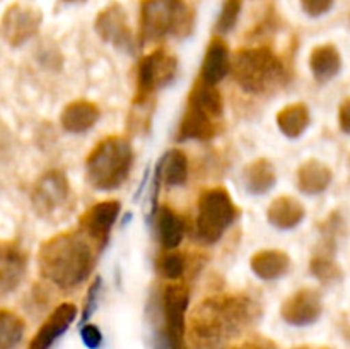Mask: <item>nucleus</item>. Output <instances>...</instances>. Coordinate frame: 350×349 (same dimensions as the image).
Masks as SVG:
<instances>
[{
    "instance_id": "f257e3e1",
    "label": "nucleus",
    "mask_w": 350,
    "mask_h": 349,
    "mask_svg": "<svg viewBox=\"0 0 350 349\" xmlns=\"http://www.w3.org/2000/svg\"><path fill=\"white\" fill-rule=\"evenodd\" d=\"M262 308L248 294H217L198 303L187 331L195 349H222L260 320Z\"/></svg>"
},
{
    "instance_id": "f03ea898",
    "label": "nucleus",
    "mask_w": 350,
    "mask_h": 349,
    "mask_svg": "<svg viewBox=\"0 0 350 349\" xmlns=\"http://www.w3.org/2000/svg\"><path fill=\"white\" fill-rule=\"evenodd\" d=\"M38 267L43 279L58 289L70 291L91 276L94 250L81 231L58 233L40 246Z\"/></svg>"
},
{
    "instance_id": "7ed1b4c3",
    "label": "nucleus",
    "mask_w": 350,
    "mask_h": 349,
    "mask_svg": "<svg viewBox=\"0 0 350 349\" xmlns=\"http://www.w3.org/2000/svg\"><path fill=\"white\" fill-rule=\"evenodd\" d=\"M232 79L248 94H267L287 81L286 64L269 47L243 48L231 60Z\"/></svg>"
},
{
    "instance_id": "20e7f679",
    "label": "nucleus",
    "mask_w": 350,
    "mask_h": 349,
    "mask_svg": "<svg viewBox=\"0 0 350 349\" xmlns=\"http://www.w3.org/2000/svg\"><path fill=\"white\" fill-rule=\"evenodd\" d=\"M133 166V147L123 135L99 140L85 159V174L92 188L111 192L122 187Z\"/></svg>"
},
{
    "instance_id": "39448f33",
    "label": "nucleus",
    "mask_w": 350,
    "mask_h": 349,
    "mask_svg": "<svg viewBox=\"0 0 350 349\" xmlns=\"http://www.w3.org/2000/svg\"><path fill=\"white\" fill-rule=\"evenodd\" d=\"M190 289L170 284L161 293L152 315V349H188L187 311Z\"/></svg>"
},
{
    "instance_id": "423d86ee",
    "label": "nucleus",
    "mask_w": 350,
    "mask_h": 349,
    "mask_svg": "<svg viewBox=\"0 0 350 349\" xmlns=\"http://www.w3.org/2000/svg\"><path fill=\"white\" fill-rule=\"evenodd\" d=\"M193 26V14L187 0H142L140 2V43H157L167 36H187Z\"/></svg>"
},
{
    "instance_id": "0eeeda50",
    "label": "nucleus",
    "mask_w": 350,
    "mask_h": 349,
    "mask_svg": "<svg viewBox=\"0 0 350 349\" xmlns=\"http://www.w3.org/2000/svg\"><path fill=\"white\" fill-rule=\"evenodd\" d=\"M238 218V207L224 187L205 190L198 197L197 238L204 245H214L224 236L229 226Z\"/></svg>"
},
{
    "instance_id": "6e6552de",
    "label": "nucleus",
    "mask_w": 350,
    "mask_h": 349,
    "mask_svg": "<svg viewBox=\"0 0 350 349\" xmlns=\"http://www.w3.org/2000/svg\"><path fill=\"white\" fill-rule=\"evenodd\" d=\"M178 60L166 50H154L142 57L137 67V84L133 105L140 106L149 101L150 96L164 89L174 81Z\"/></svg>"
},
{
    "instance_id": "1a4fd4ad",
    "label": "nucleus",
    "mask_w": 350,
    "mask_h": 349,
    "mask_svg": "<svg viewBox=\"0 0 350 349\" xmlns=\"http://www.w3.org/2000/svg\"><path fill=\"white\" fill-rule=\"evenodd\" d=\"M70 197V183L64 171L48 170L41 174L31 192L34 212L43 219H51L65 207Z\"/></svg>"
},
{
    "instance_id": "9d476101",
    "label": "nucleus",
    "mask_w": 350,
    "mask_h": 349,
    "mask_svg": "<svg viewBox=\"0 0 350 349\" xmlns=\"http://www.w3.org/2000/svg\"><path fill=\"white\" fill-rule=\"evenodd\" d=\"M94 31L103 41L113 44L118 51L132 53L135 50V36L130 27L129 14L122 3L113 2L106 5L96 16Z\"/></svg>"
},
{
    "instance_id": "9b49d317",
    "label": "nucleus",
    "mask_w": 350,
    "mask_h": 349,
    "mask_svg": "<svg viewBox=\"0 0 350 349\" xmlns=\"http://www.w3.org/2000/svg\"><path fill=\"white\" fill-rule=\"evenodd\" d=\"M41 24H43V14L40 9L23 3H12L7 7L2 16V36L9 47L19 48L36 36Z\"/></svg>"
},
{
    "instance_id": "f8f14e48",
    "label": "nucleus",
    "mask_w": 350,
    "mask_h": 349,
    "mask_svg": "<svg viewBox=\"0 0 350 349\" xmlns=\"http://www.w3.org/2000/svg\"><path fill=\"white\" fill-rule=\"evenodd\" d=\"M120 211H122V204L111 198V201L94 204L81 216L79 229L89 242H92V245L98 246L99 252L108 245L109 235L118 219Z\"/></svg>"
},
{
    "instance_id": "ddd939ff",
    "label": "nucleus",
    "mask_w": 350,
    "mask_h": 349,
    "mask_svg": "<svg viewBox=\"0 0 350 349\" xmlns=\"http://www.w3.org/2000/svg\"><path fill=\"white\" fill-rule=\"evenodd\" d=\"M323 313L321 293L314 287H301L280 305V318L293 327H308Z\"/></svg>"
},
{
    "instance_id": "4468645a",
    "label": "nucleus",
    "mask_w": 350,
    "mask_h": 349,
    "mask_svg": "<svg viewBox=\"0 0 350 349\" xmlns=\"http://www.w3.org/2000/svg\"><path fill=\"white\" fill-rule=\"evenodd\" d=\"M27 270V255L16 242L0 240V300L9 296L23 283Z\"/></svg>"
},
{
    "instance_id": "2eb2a0df",
    "label": "nucleus",
    "mask_w": 350,
    "mask_h": 349,
    "mask_svg": "<svg viewBox=\"0 0 350 349\" xmlns=\"http://www.w3.org/2000/svg\"><path fill=\"white\" fill-rule=\"evenodd\" d=\"M77 317V307L74 303H62L48 315L33 339L29 341L27 349H51L55 342L68 331L72 322Z\"/></svg>"
},
{
    "instance_id": "dca6fc26",
    "label": "nucleus",
    "mask_w": 350,
    "mask_h": 349,
    "mask_svg": "<svg viewBox=\"0 0 350 349\" xmlns=\"http://www.w3.org/2000/svg\"><path fill=\"white\" fill-rule=\"evenodd\" d=\"M222 118L215 116L198 106L187 103L180 127H178V140H211L219 133V125Z\"/></svg>"
},
{
    "instance_id": "f3484780",
    "label": "nucleus",
    "mask_w": 350,
    "mask_h": 349,
    "mask_svg": "<svg viewBox=\"0 0 350 349\" xmlns=\"http://www.w3.org/2000/svg\"><path fill=\"white\" fill-rule=\"evenodd\" d=\"M231 70V55H229V47L224 38L214 36L205 50L204 62L200 67V81L205 84L217 86L222 79Z\"/></svg>"
},
{
    "instance_id": "a211bd4d",
    "label": "nucleus",
    "mask_w": 350,
    "mask_h": 349,
    "mask_svg": "<svg viewBox=\"0 0 350 349\" xmlns=\"http://www.w3.org/2000/svg\"><path fill=\"white\" fill-rule=\"evenodd\" d=\"M99 118H101L99 106L88 99H75L68 103L60 113L62 127L70 133L88 132L98 123Z\"/></svg>"
},
{
    "instance_id": "6ab92c4d",
    "label": "nucleus",
    "mask_w": 350,
    "mask_h": 349,
    "mask_svg": "<svg viewBox=\"0 0 350 349\" xmlns=\"http://www.w3.org/2000/svg\"><path fill=\"white\" fill-rule=\"evenodd\" d=\"M306 216V209L297 201L296 197L291 195H280L270 202L267 209V221L277 229H294L303 222Z\"/></svg>"
},
{
    "instance_id": "aec40b11",
    "label": "nucleus",
    "mask_w": 350,
    "mask_h": 349,
    "mask_svg": "<svg viewBox=\"0 0 350 349\" xmlns=\"http://www.w3.org/2000/svg\"><path fill=\"white\" fill-rule=\"evenodd\" d=\"M250 267L263 281H277L286 276L291 269V257L284 250L265 248L253 253Z\"/></svg>"
},
{
    "instance_id": "412c9836",
    "label": "nucleus",
    "mask_w": 350,
    "mask_h": 349,
    "mask_svg": "<svg viewBox=\"0 0 350 349\" xmlns=\"http://www.w3.org/2000/svg\"><path fill=\"white\" fill-rule=\"evenodd\" d=\"M335 250L337 243L334 240L323 238L310 260V272L323 284L337 283L342 279V269L335 260Z\"/></svg>"
},
{
    "instance_id": "4be33fe9",
    "label": "nucleus",
    "mask_w": 350,
    "mask_h": 349,
    "mask_svg": "<svg viewBox=\"0 0 350 349\" xmlns=\"http://www.w3.org/2000/svg\"><path fill=\"white\" fill-rule=\"evenodd\" d=\"M334 180V171L320 159H308L297 168V187L306 195H318L327 190Z\"/></svg>"
},
{
    "instance_id": "5701e85b",
    "label": "nucleus",
    "mask_w": 350,
    "mask_h": 349,
    "mask_svg": "<svg viewBox=\"0 0 350 349\" xmlns=\"http://www.w3.org/2000/svg\"><path fill=\"white\" fill-rule=\"evenodd\" d=\"M243 183L253 195H263L277 183V171L272 161L258 157L248 163L243 170Z\"/></svg>"
},
{
    "instance_id": "b1692460",
    "label": "nucleus",
    "mask_w": 350,
    "mask_h": 349,
    "mask_svg": "<svg viewBox=\"0 0 350 349\" xmlns=\"http://www.w3.org/2000/svg\"><path fill=\"white\" fill-rule=\"evenodd\" d=\"M310 68L318 82H328L337 77L342 68V57L338 48L332 43L314 47L310 55Z\"/></svg>"
},
{
    "instance_id": "393cba45",
    "label": "nucleus",
    "mask_w": 350,
    "mask_h": 349,
    "mask_svg": "<svg viewBox=\"0 0 350 349\" xmlns=\"http://www.w3.org/2000/svg\"><path fill=\"white\" fill-rule=\"evenodd\" d=\"M156 228L157 238L163 248L174 250L180 246L185 238V221L176 211H173L167 205L157 209L156 216Z\"/></svg>"
},
{
    "instance_id": "a878e982",
    "label": "nucleus",
    "mask_w": 350,
    "mask_h": 349,
    "mask_svg": "<svg viewBox=\"0 0 350 349\" xmlns=\"http://www.w3.org/2000/svg\"><path fill=\"white\" fill-rule=\"evenodd\" d=\"M156 180L166 187H181L188 180V157L181 149L167 151L156 168Z\"/></svg>"
},
{
    "instance_id": "bb28decb",
    "label": "nucleus",
    "mask_w": 350,
    "mask_h": 349,
    "mask_svg": "<svg viewBox=\"0 0 350 349\" xmlns=\"http://www.w3.org/2000/svg\"><path fill=\"white\" fill-rule=\"evenodd\" d=\"M277 127L289 139H297L308 130L311 123L310 109L304 103H293L277 113Z\"/></svg>"
},
{
    "instance_id": "cd10ccee",
    "label": "nucleus",
    "mask_w": 350,
    "mask_h": 349,
    "mask_svg": "<svg viewBox=\"0 0 350 349\" xmlns=\"http://www.w3.org/2000/svg\"><path fill=\"white\" fill-rule=\"evenodd\" d=\"M26 324L14 311L0 308V349H17L23 342Z\"/></svg>"
},
{
    "instance_id": "c85d7f7f",
    "label": "nucleus",
    "mask_w": 350,
    "mask_h": 349,
    "mask_svg": "<svg viewBox=\"0 0 350 349\" xmlns=\"http://www.w3.org/2000/svg\"><path fill=\"white\" fill-rule=\"evenodd\" d=\"M157 270L163 277L170 281H178L187 270V260L180 252H167L157 260Z\"/></svg>"
},
{
    "instance_id": "c756f323",
    "label": "nucleus",
    "mask_w": 350,
    "mask_h": 349,
    "mask_svg": "<svg viewBox=\"0 0 350 349\" xmlns=\"http://www.w3.org/2000/svg\"><path fill=\"white\" fill-rule=\"evenodd\" d=\"M241 0H224V3L221 7V12H219L217 23H215L217 33L226 34L234 29V26L238 24L239 14H241Z\"/></svg>"
},
{
    "instance_id": "7c9ffc66",
    "label": "nucleus",
    "mask_w": 350,
    "mask_h": 349,
    "mask_svg": "<svg viewBox=\"0 0 350 349\" xmlns=\"http://www.w3.org/2000/svg\"><path fill=\"white\" fill-rule=\"evenodd\" d=\"M81 339L88 349H99L103 344V332L94 324H82Z\"/></svg>"
},
{
    "instance_id": "2f4dec72",
    "label": "nucleus",
    "mask_w": 350,
    "mask_h": 349,
    "mask_svg": "<svg viewBox=\"0 0 350 349\" xmlns=\"http://www.w3.org/2000/svg\"><path fill=\"white\" fill-rule=\"evenodd\" d=\"M301 7L310 17H320L334 7L335 0H299Z\"/></svg>"
},
{
    "instance_id": "473e14b6",
    "label": "nucleus",
    "mask_w": 350,
    "mask_h": 349,
    "mask_svg": "<svg viewBox=\"0 0 350 349\" xmlns=\"http://www.w3.org/2000/svg\"><path fill=\"white\" fill-rule=\"evenodd\" d=\"M99 289H101V277H96L94 283H92L91 287H89L88 298H85V305H84V310H82V318H81L82 324H84V322L88 320L92 313H94Z\"/></svg>"
},
{
    "instance_id": "72a5a7b5",
    "label": "nucleus",
    "mask_w": 350,
    "mask_h": 349,
    "mask_svg": "<svg viewBox=\"0 0 350 349\" xmlns=\"http://www.w3.org/2000/svg\"><path fill=\"white\" fill-rule=\"evenodd\" d=\"M338 125L344 133L350 135V98H345L338 108Z\"/></svg>"
},
{
    "instance_id": "f704fd0d",
    "label": "nucleus",
    "mask_w": 350,
    "mask_h": 349,
    "mask_svg": "<svg viewBox=\"0 0 350 349\" xmlns=\"http://www.w3.org/2000/svg\"><path fill=\"white\" fill-rule=\"evenodd\" d=\"M232 349H277V346L272 341H269V339L255 337L250 339V341H245L243 344L236 346Z\"/></svg>"
},
{
    "instance_id": "c9c22d12",
    "label": "nucleus",
    "mask_w": 350,
    "mask_h": 349,
    "mask_svg": "<svg viewBox=\"0 0 350 349\" xmlns=\"http://www.w3.org/2000/svg\"><path fill=\"white\" fill-rule=\"evenodd\" d=\"M64 2H67V3H84V2H88V0H64Z\"/></svg>"
},
{
    "instance_id": "e433bc0d",
    "label": "nucleus",
    "mask_w": 350,
    "mask_h": 349,
    "mask_svg": "<svg viewBox=\"0 0 350 349\" xmlns=\"http://www.w3.org/2000/svg\"><path fill=\"white\" fill-rule=\"evenodd\" d=\"M294 349H314V348H308V346H301V348H294Z\"/></svg>"
},
{
    "instance_id": "4c0bfd02",
    "label": "nucleus",
    "mask_w": 350,
    "mask_h": 349,
    "mask_svg": "<svg viewBox=\"0 0 350 349\" xmlns=\"http://www.w3.org/2000/svg\"><path fill=\"white\" fill-rule=\"evenodd\" d=\"M349 161H350V159H349Z\"/></svg>"
}]
</instances>
